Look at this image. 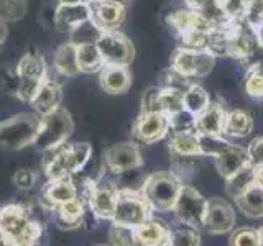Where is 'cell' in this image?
<instances>
[{
	"mask_svg": "<svg viewBox=\"0 0 263 246\" xmlns=\"http://www.w3.org/2000/svg\"><path fill=\"white\" fill-rule=\"evenodd\" d=\"M0 232L10 246H36L43 227L30 217L23 205L10 203L0 209Z\"/></svg>",
	"mask_w": 263,
	"mask_h": 246,
	"instance_id": "obj_1",
	"label": "cell"
},
{
	"mask_svg": "<svg viewBox=\"0 0 263 246\" xmlns=\"http://www.w3.org/2000/svg\"><path fill=\"white\" fill-rule=\"evenodd\" d=\"M183 182L171 171H156L150 174L143 182L142 194L152 210L170 212L173 210L179 195Z\"/></svg>",
	"mask_w": 263,
	"mask_h": 246,
	"instance_id": "obj_2",
	"label": "cell"
},
{
	"mask_svg": "<svg viewBox=\"0 0 263 246\" xmlns=\"http://www.w3.org/2000/svg\"><path fill=\"white\" fill-rule=\"evenodd\" d=\"M74 131V121L71 113L60 107L51 113L43 115L40 120L38 135L35 145L40 151H56L58 148L64 146V143L71 138Z\"/></svg>",
	"mask_w": 263,
	"mask_h": 246,
	"instance_id": "obj_3",
	"label": "cell"
},
{
	"mask_svg": "<svg viewBox=\"0 0 263 246\" xmlns=\"http://www.w3.org/2000/svg\"><path fill=\"white\" fill-rule=\"evenodd\" d=\"M90 156H92V146L89 143H74L58 148L56 154L46 162L45 168L48 180L72 177L86 168Z\"/></svg>",
	"mask_w": 263,
	"mask_h": 246,
	"instance_id": "obj_4",
	"label": "cell"
},
{
	"mask_svg": "<svg viewBox=\"0 0 263 246\" xmlns=\"http://www.w3.org/2000/svg\"><path fill=\"white\" fill-rule=\"evenodd\" d=\"M41 117L38 113H18L0 123V146L20 151L35 143Z\"/></svg>",
	"mask_w": 263,
	"mask_h": 246,
	"instance_id": "obj_5",
	"label": "cell"
},
{
	"mask_svg": "<svg viewBox=\"0 0 263 246\" xmlns=\"http://www.w3.org/2000/svg\"><path fill=\"white\" fill-rule=\"evenodd\" d=\"M46 77H48V71L43 56H40L38 53H27L20 59L18 66L15 69L12 94L22 98L23 102L30 104L38 87L43 84V80Z\"/></svg>",
	"mask_w": 263,
	"mask_h": 246,
	"instance_id": "obj_6",
	"label": "cell"
},
{
	"mask_svg": "<svg viewBox=\"0 0 263 246\" xmlns=\"http://www.w3.org/2000/svg\"><path fill=\"white\" fill-rule=\"evenodd\" d=\"M152 217V207L148 205L142 191H130V189H119V199L115 205V212L112 217V223L125 225L130 228H137L138 225Z\"/></svg>",
	"mask_w": 263,
	"mask_h": 246,
	"instance_id": "obj_7",
	"label": "cell"
},
{
	"mask_svg": "<svg viewBox=\"0 0 263 246\" xmlns=\"http://www.w3.org/2000/svg\"><path fill=\"white\" fill-rule=\"evenodd\" d=\"M173 212L181 223L202 228L205 212H208V199L197 189L183 184Z\"/></svg>",
	"mask_w": 263,
	"mask_h": 246,
	"instance_id": "obj_8",
	"label": "cell"
},
{
	"mask_svg": "<svg viewBox=\"0 0 263 246\" xmlns=\"http://www.w3.org/2000/svg\"><path fill=\"white\" fill-rule=\"evenodd\" d=\"M171 68L186 79L204 77L214 69L216 56L208 49H189L181 48L171 59Z\"/></svg>",
	"mask_w": 263,
	"mask_h": 246,
	"instance_id": "obj_9",
	"label": "cell"
},
{
	"mask_svg": "<svg viewBox=\"0 0 263 246\" xmlns=\"http://www.w3.org/2000/svg\"><path fill=\"white\" fill-rule=\"evenodd\" d=\"M96 45L105 64L128 66L134 61L135 56L134 45H132V41L125 35H122L117 30L102 31L101 36L97 38Z\"/></svg>",
	"mask_w": 263,
	"mask_h": 246,
	"instance_id": "obj_10",
	"label": "cell"
},
{
	"mask_svg": "<svg viewBox=\"0 0 263 246\" xmlns=\"http://www.w3.org/2000/svg\"><path fill=\"white\" fill-rule=\"evenodd\" d=\"M102 164L110 174H123L142 168L143 158L135 143H117L102 153Z\"/></svg>",
	"mask_w": 263,
	"mask_h": 246,
	"instance_id": "obj_11",
	"label": "cell"
},
{
	"mask_svg": "<svg viewBox=\"0 0 263 246\" xmlns=\"http://www.w3.org/2000/svg\"><path fill=\"white\" fill-rule=\"evenodd\" d=\"M171 131V121L163 112L142 113L134 123V136L140 143L153 145Z\"/></svg>",
	"mask_w": 263,
	"mask_h": 246,
	"instance_id": "obj_12",
	"label": "cell"
},
{
	"mask_svg": "<svg viewBox=\"0 0 263 246\" xmlns=\"http://www.w3.org/2000/svg\"><path fill=\"white\" fill-rule=\"evenodd\" d=\"M235 227V210L227 200L220 197H214L208 200V212H205L204 228L211 235L230 233Z\"/></svg>",
	"mask_w": 263,
	"mask_h": 246,
	"instance_id": "obj_13",
	"label": "cell"
},
{
	"mask_svg": "<svg viewBox=\"0 0 263 246\" xmlns=\"http://www.w3.org/2000/svg\"><path fill=\"white\" fill-rule=\"evenodd\" d=\"M87 205L92 213L101 220H110L114 217L115 205L119 199V189L114 184L92 182L87 191Z\"/></svg>",
	"mask_w": 263,
	"mask_h": 246,
	"instance_id": "obj_14",
	"label": "cell"
},
{
	"mask_svg": "<svg viewBox=\"0 0 263 246\" xmlns=\"http://www.w3.org/2000/svg\"><path fill=\"white\" fill-rule=\"evenodd\" d=\"M90 18H92V10L87 0L76 4H60L53 13L54 27L64 33H71L76 27Z\"/></svg>",
	"mask_w": 263,
	"mask_h": 246,
	"instance_id": "obj_15",
	"label": "cell"
},
{
	"mask_svg": "<svg viewBox=\"0 0 263 246\" xmlns=\"http://www.w3.org/2000/svg\"><path fill=\"white\" fill-rule=\"evenodd\" d=\"M135 246H166L171 240V228L163 220L148 218L134 228Z\"/></svg>",
	"mask_w": 263,
	"mask_h": 246,
	"instance_id": "obj_16",
	"label": "cell"
},
{
	"mask_svg": "<svg viewBox=\"0 0 263 246\" xmlns=\"http://www.w3.org/2000/svg\"><path fill=\"white\" fill-rule=\"evenodd\" d=\"M74 199H78V187L72 177L49 180L41 192V203L49 210H54L56 207Z\"/></svg>",
	"mask_w": 263,
	"mask_h": 246,
	"instance_id": "obj_17",
	"label": "cell"
},
{
	"mask_svg": "<svg viewBox=\"0 0 263 246\" xmlns=\"http://www.w3.org/2000/svg\"><path fill=\"white\" fill-rule=\"evenodd\" d=\"M99 84H101L104 92L110 95L125 94L132 86V74L128 71V66L105 64L99 71Z\"/></svg>",
	"mask_w": 263,
	"mask_h": 246,
	"instance_id": "obj_18",
	"label": "cell"
},
{
	"mask_svg": "<svg viewBox=\"0 0 263 246\" xmlns=\"http://www.w3.org/2000/svg\"><path fill=\"white\" fill-rule=\"evenodd\" d=\"M61 100H63V92H61L60 84H58L56 80L46 77L43 80V84L38 87L30 104L33 107V110H35V113H38L40 117H43V115H48L53 110L60 109Z\"/></svg>",
	"mask_w": 263,
	"mask_h": 246,
	"instance_id": "obj_19",
	"label": "cell"
},
{
	"mask_svg": "<svg viewBox=\"0 0 263 246\" xmlns=\"http://www.w3.org/2000/svg\"><path fill=\"white\" fill-rule=\"evenodd\" d=\"M92 10V20L102 31L117 30L125 20V7L101 2V0H87Z\"/></svg>",
	"mask_w": 263,
	"mask_h": 246,
	"instance_id": "obj_20",
	"label": "cell"
},
{
	"mask_svg": "<svg viewBox=\"0 0 263 246\" xmlns=\"http://www.w3.org/2000/svg\"><path fill=\"white\" fill-rule=\"evenodd\" d=\"M247 164H250V154L249 148L232 145L227 148L224 153H220L216 158V169L220 174V177L229 179L232 177L235 172H238Z\"/></svg>",
	"mask_w": 263,
	"mask_h": 246,
	"instance_id": "obj_21",
	"label": "cell"
},
{
	"mask_svg": "<svg viewBox=\"0 0 263 246\" xmlns=\"http://www.w3.org/2000/svg\"><path fill=\"white\" fill-rule=\"evenodd\" d=\"M227 112L220 104L211 102L208 109L196 117L194 130L199 135H224Z\"/></svg>",
	"mask_w": 263,
	"mask_h": 246,
	"instance_id": "obj_22",
	"label": "cell"
},
{
	"mask_svg": "<svg viewBox=\"0 0 263 246\" xmlns=\"http://www.w3.org/2000/svg\"><path fill=\"white\" fill-rule=\"evenodd\" d=\"M170 153L176 158L199 156V135L196 133V130L173 131L170 139Z\"/></svg>",
	"mask_w": 263,
	"mask_h": 246,
	"instance_id": "obj_23",
	"label": "cell"
},
{
	"mask_svg": "<svg viewBox=\"0 0 263 246\" xmlns=\"http://www.w3.org/2000/svg\"><path fill=\"white\" fill-rule=\"evenodd\" d=\"M53 66H54V71L64 77H72V76H76V74H79L78 46L74 45L72 41L61 45L54 53Z\"/></svg>",
	"mask_w": 263,
	"mask_h": 246,
	"instance_id": "obj_24",
	"label": "cell"
},
{
	"mask_svg": "<svg viewBox=\"0 0 263 246\" xmlns=\"http://www.w3.org/2000/svg\"><path fill=\"white\" fill-rule=\"evenodd\" d=\"M237 209L249 218L263 217V184L255 182L250 189L235 199Z\"/></svg>",
	"mask_w": 263,
	"mask_h": 246,
	"instance_id": "obj_25",
	"label": "cell"
},
{
	"mask_svg": "<svg viewBox=\"0 0 263 246\" xmlns=\"http://www.w3.org/2000/svg\"><path fill=\"white\" fill-rule=\"evenodd\" d=\"M54 212H56L58 227L64 230H74L81 227L86 210H84V202L78 197V199L69 200L60 205V207H56Z\"/></svg>",
	"mask_w": 263,
	"mask_h": 246,
	"instance_id": "obj_26",
	"label": "cell"
},
{
	"mask_svg": "<svg viewBox=\"0 0 263 246\" xmlns=\"http://www.w3.org/2000/svg\"><path fill=\"white\" fill-rule=\"evenodd\" d=\"M255 182H257V177H255V166L252 164H247L245 168H242L232 177L226 179V194L230 199H237L240 197L247 189H250Z\"/></svg>",
	"mask_w": 263,
	"mask_h": 246,
	"instance_id": "obj_27",
	"label": "cell"
},
{
	"mask_svg": "<svg viewBox=\"0 0 263 246\" xmlns=\"http://www.w3.org/2000/svg\"><path fill=\"white\" fill-rule=\"evenodd\" d=\"M76 46H78L79 72H84V74L99 72L105 66L96 43H84V45H76Z\"/></svg>",
	"mask_w": 263,
	"mask_h": 246,
	"instance_id": "obj_28",
	"label": "cell"
},
{
	"mask_svg": "<svg viewBox=\"0 0 263 246\" xmlns=\"http://www.w3.org/2000/svg\"><path fill=\"white\" fill-rule=\"evenodd\" d=\"M252 128H253V120L247 112H243V110L227 112L224 135L235 136V138H243V136L250 135Z\"/></svg>",
	"mask_w": 263,
	"mask_h": 246,
	"instance_id": "obj_29",
	"label": "cell"
},
{
	"mask_svg": "<svg viewBox=\"0 0 263 246\" xmlns=\"http://www.w3.org/2000/svg\"><path fill=\"white\" fill-rule=\"evenodd\" d=\"M209 104H211V97L201 86L191 84L184 90V94H183L184 110H187L189 113H193L194 117H197L201 112H204L205 109H208Z\"/></svg>",
	"mask_w": 263,
	"mask_h": 246,
	"instance_id": "obj_30",
	"label": "cell"
},
{
	"mask_svg": "<svg viewBox=\"0 0 263 246\" xmlns=\"http://www.w3.org/2000/svg\"><path fill=\"white\" fill-rule=\"evenodd\" d=\"M229 146H230V141H227L224 135H199V156L217 158V156L220 153H224Z\"/></svg>",
	"mask_w": 263,
	"mask_h": 246,
	"instance_id": "obj_31",
	"label": "cell"
},
{
	"mask_svg": "<svg viewBox=\"0 0 263 246\" xmlns=\"http://www.w3.org/2000/svg\"><path fill=\"white\" fill-rule=\"evenodd\" d=\"M171 244L175 246H201V235L199 228L191 225H181L171 232Z\"/></svg>",
	"mask_w": 263,
	"mask_h": 246,
	"instance_id": "obj_32",
	"label": "cell"
},
{
	"mask_svg": "<svg viewBox=\"0 0 263 246\" xmlns=\"http://www.w3.org/2000/svg\"><path fill=\"white\" fill-rule=\"evenodd\" d=\"M101 33L102 30L97 27L92 18H90L86 23H82L79 27L74 28L69 35L74 45H84V43H96L97 38L101 36Z\"/></svg>",
	"mask_w": 263,
	"mask_h": 246,
	"instance_id": "obj_33",
	"label": "cell"
},
{
	"mask_svg": "<svg viewBox=\"0 0 263 246\" xmlns=\"http://www.w3.org/2000/svg\"><path fill=\"white\" fill-rule=\"evenodd\" d=\"M27 0H0V20L18 22L27 15Z\"/></svg>",
	"mask_w": 263,
	"mask_h": 246,
	"instance_id": "obj_34",
	"label": "cell"
},
{
	"mask_svg": "<svg viewBox=\"0 0 263 246\" xmlns=\"http://www.w3.org/2000/svg\"><path fill=\"white\" fill-rule=\"evenodd\" d=\"M229 246H260L258 230L250 227H242L230 232Z\"/></svg>",
	"mask_w": 263,
	"mask_h": 246,
	"instance_id": "obj_35",
	"label": "cell"
},
{
	"mask_svg": "<svg viewBox=\"0 0 263 246\" xmlns=\"http://www.w3.org/2000/svg\"><path fill=\"white\" fill-rule=\"evenodd\" d=\"M109 243L110 246H135L134 228L112 223L109 228Z\"/></svg>",
	"mask_w": 263,
	"mask_h": 246,
	"instance_id": "obj_36",
	"label": "cell"
},
{
	"mask_svg": "<svg viewBox=\"0 0 263 246\" xmlns=\"http://www.w3.org/2000/svg\"><path fill=\"white\" fill-rule=\"evenodd\" d=\"M247 92L252 97H263V66L257 64L247 76Z\"/></svg>",
	"mask_w": 263,
	"mask_h": 246,
	"instance_id": "obj_37",
	"label": "cell"
},
{
	"mask_svg": "<svg viewBox=\"0 0 263 246\" xmlns=\"http://www.w3.org/2000/svg\"><path fill=\"white\" fill-rule=\"evenodd\" d=\"M243 18L247 25L252 27L253 30L258 28L260 25H263V0H250V2L247 4Z\"/></svg>",
	"mask_w": 263,
	"mask_h": 246,
	"instance_id": "obj_38",
	"label": "cell"
},
{
	"mask_svg": "<svg viewBox=\"0 0 263 246\" xmlns=\"http://www.w3.org/2000/svg\"><path fill=\"white\" fill-rule=\"evenodd\" d=\"M12 180H13L15 187H18L20 191H30V189H33V186H35V182H36V174L31 169L22 168L15 172Z\"/></svg>",
	"mask_w": 263,
	"mask_h": 246,
	"instance_id": "obj_39",
	"label": "cell"
},
{
	"mask_svg": "<svg viewBox=\"0 0 263 246\" xmlns=\"http://www.w3.org/2000/svg\"><path fill=\"white\" fill-rule=\"evenodd\" d=\"M249 154H250V164L252 166H258L263 164V136L255 138L249 146Z\"/></svg>",
	"mask_w": 263,
	"mask_h": 246,
	"instance_id": "obj_40",
	"label": "cell"
},
{
	"mask_svg": "<svg viewBox=\"0 0 263 246\" xmlns=\"http://www.w3.org/2000/svg\"><path fill=\"white\" fill-rule=\"evenodd\" d=\"M8 35V28H7V23L4 20H0V45L4 43L5 38Z\"/></svg>",
	"mask_w": 263,
	"mask_h": 246,
	"instance_id": "obj_41",
	"label": "cell"
},
{
	"mask_svg": "<svg viewBox=\"0 0 263 246\" xmlns=\"http://www.w3.org/2000/svg\"><path fill=\"white\" fill-rule=\"evenodd\" d=\"M255 39H257V43L263 48V25H260L258 28H255Z\"/></svg>",
	"mask_w": 263,
	"mask_h": 246,
	"instance_id": "obj_42",
	"label": "cell"
},
{
	"mask_svg": "<svg viewBox=\"0 0 263 246\" xmlns=\"http://www.w3.org/2000/svg\"><path fill=\"white\" fill-rule=\"evenodd\" d=\"M255 177H257V182L263 184V164L255 166Z\"/></svg>",
	"mask_w": 263,
	"mask_h": 246,
	"instance_id": "obj_43",
	"label": "cell"
},
{
	"mask_svg": "<svg viewBox=\"0 0 263 246\" xmlns=\"http://www.w3.org/2000/svg\"><path fill=\"white\" fill-rule=\"evenodd\" d=\"M0 246H10V244H8V241L5 240V236H4L2 232H0Z\"/></svg>",
	"mask_w": 263,
	"mask_h": 246,
	"instance_id": "obj_44",
	"label": "cell"
},
{
	"mask_svg": "<svg viewBox=\"0 0 263 246\" xmlns=\"http://www.w3.org/2000/svg\"><path fill=\"white\" fill-rule=\"evenodd\" d=\"M60 4H76V2H82V0H58Z\"/></svg>",
	"mask_w": 263,
	"mask_h": 246,
	"instance_id": "obj_45",
	"label": "cell"
},
{
	"mask_svg": "<svg viewBox=\"0 0 263 246\" xmlns=\"http://www.w3.org/2000/svg\"><path fill=\"white\" fill-rule=\"evenodd\" d=\"M258 235H260V246H263V225L258 228Z\"/></svg>",
	"mask_w": 263,
	"mask_h": 246,
	"instance_id": "obj_46",
	"label": "cell"
},
{
	"mask_svg": "<svg viewBox=\"0 0 263 246\" xmlns=\"http://www.w3.org/2000/svg\"><path fill=\"white\" fill-rule=\"evenodd\" d=\"M166 246H175V244H171V243H168V244H166Z\"/></svg>",
	"mask_w": 263,
	"mask_h": 246,
	"instance_id": "obj_47",
	"label": "cell"
},
{
	"mask_svg": "<svg viewBox=\"0 0 263 246\" xmlns=\"http://www.w3.org/2000/svg\"><path fill=\"white\" fill-rule=\"evenodd\" d=\"M217 2H220V0H217Z\"/></svg>",
	"mask_w": 263,
	"mask_h": 246,
	"instance_id": "obj_48",
	"label": "cell"
},
{
	"mask_svg": "<svg viewBox=\"0 0 263 246\" xmlns=\"http://www.w3.org/2000/svg\"><path fill=\"white\" fill-rule=\"evenodd\" d=\"M0 46H2V45H0Z\"/></svg>",
	"mask_w": 263,
	"mask_h": 246,
	"instance_id": "obj_49",
	"label": "cell"
}]
</instances>
